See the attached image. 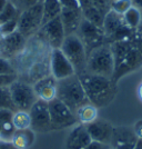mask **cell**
I'll use <instances>...</instances> for the list:
<instances>
[{
	"instance_id": "42",
	"label": "cell",
	"mask_w": 142,
	"mask_h": 149,
	"mask_svg": "<svg viewBox=\"0 0 142 149\" xmlns=\"http://www.w3.org/2000/svg\"><path fill=\"white\" fill-rule=\"evenodd\" d=\"M138 29H139V30H140L142 32V22H141V25L139 26V28H138Z\"/></svg>"
},
{
	"instance_id": "25",
	"label": "cell",
	"mask_w": 142,
	"mask_h": 149,
	"mask_svg": "<svg viewBox=\"0 0 142 149\" xmlns=\"http://www.w3.org/2000/svg\"><path fill=\"white\" fill-rule=\"evenodd\" d=\"M12 125L16 130H22L27 128H31V118L29 111L17 110L12 113Z\"/></svg>"
},
{
	"instance_id": "5",
	"label": "cell",
	"mask_w": 142,
	"mask_h": 149,
	"mask_svg": "<svg viewBox=\"0 0 142 149\" xmlns=\"http://www.w3.org/2000/svg\"><path fill=\"white\" fill-rule=\"evenodd\" d=\"M60 49L73 66L76 74H80L86 71L88 54L82 41L76 33L66 36Z\"/></svg>"
},
{
	"instance_id": "40",
	"label": "cell",
	"mask_w": 142,
	"mask_h": 149,
	"mask_svg": "<svg viewBox=\"0 0 142 149\" xmlns=\"http://www.w3.org/2000/svg\"><path fill=\"white\" fill-rule=\"evenodd\" d=\"M138 96H139L140 100L142 101V82L139 85V88H138Z\"/></svg>"
},
{
	"instance_id": "11",
	"label": "cell",
	"mask_w": 142,
	"mask_h": 149,
	"mask_svg": "<svg viewBox=\"0 0 142 149\" xmlns=\"http://www.w3.org/2000/svg\"><path fill=\"white\" fill-rule=\"evenodd\" d=\"M37 33L41 36V38L52 49L61 48L62 42L66 38V32L63 29L60 16L41 26Z\"/></svg>"
},
{
	"instance_id": "31",
	"label": "cell",
	"mask_w": 142,
	"mask_h": 149,
	"mask_svg": "<svg viewBox=\"0 0 142 149\" xmlns=\"http://www.w3.org/2000/svg\"><path fill=\"white\" fill-rule=\"evenodd\" d=\"M112 0H92V5L96 8H98L101 13H105L111 9Z\"/></svg>"
},
{
	"instance_id": "43",
	"label": "cell",
	"mask_w": 142,
	"mask_h": 149,
	"mask_svg": "<svg viewBox=\"0 0 142 149\" xmlns=\"http://www.w3.org/2000/svg\"><path fill=\"white\" fill-rule=\"evenodd\" d=\"M9 1H11V2H13V3H15V5H16V3H17V1H18V0H9Z\"/></svg>"
},
{
	"instance_id": "33",
	"label": "cell",
	"mask_w": 142,
	"mask_h": 149,
	"mask_svg": "<svg viewBox=\"0 0 142 149\" xmlns=\"http://www.w3.org/2000/svg\"><path fill=\"white\" fill-rule=\"evenodd\" d=\"M18 79V74H0V87H9Z\"/></svg>"
},
{
	"instance_id": "8",
	"label": "cell",
	"mask_w": 142,
	"mask_h": 149,
	"mask_svg": "<svg viewBox=\"0 0 142 149\" xmlns=\"http://www.w3.org/2000/svg\"><path fill=\"white\" fill-rule=\"evenodd\" d=\"M9 89H10L11 97H12L17 110L29 111L31 107L35 105L36 101L38 100L33 86L30 84H27L26 81L17 79L9 86Z\"/></svg>"
},
{
	"instance_id": "12",
	"label": "cell",
	"mask_w": 142,
	"mask_h": 149,
	"mask_svg": "<svg viewBox=\"0 0 142 149\" xmlns=\"http://www.w3.org/2000/svg\"><path fill=\"white\" fill-rule=\"evenodd\" d=\"M50 74H52L57 80H61L76 74L73 66L69 59L64 56L60 48L52 49L50 54Z\"/></svg>"
},
{
	"instance_id": "7",
	"label": "cell",
	"mask_w": 142,
	"mask_h": 149,
	"mask_svg": "<svg viewBox=\"0 0 142 149\" xmlns=\"http://www.w3.org/2000/svg\"><path fill=\"white\" fill-rule=\"evenodd\" d=\"M50 118L53 129H64L70 128L78 124V120L74 113L68 106L56 98L48 102Z\"/></svg>"
},
{
	"instance_id": "28",
	"label": "cell",
	"mask_w": 142,
	"mask_h": 149,
	"mask_svg": "<svg viewBox=\"0 0 142 149\" xmlns=\"http://www.w3.org/2000/svg\"><path fill=\"white\" fill-rule=\"evenodd\" d=\"M131 7H132L131 0H112L111 2V10L119 15H123L124 13H127Z\"/></svg>"
},
{
	"instance_id": "36",
	"label": "cell",
	"mask_w": 142,
	"mask_h": 149,
	"mask_svg": "<svg viewBox=\"0 0 142 149\" xmlns=\"http://www.w3.org/2000/svg\"><path fill=\"white\" fill-rule=\"evenodd\" d=\"M133 131L138 138H142V119L136 123L134 127H133Z\"/></svg>"
},
{
	"instance_id": "32",
	"label": "cell",
	"mask_w": 142,
	"mask_h": 149,
	"mask_svg": "<svg viewBox=\"0 0 142 149\" xmlns=\"http://www.w3.org/2000/svg\"><path fill=\"white\" fill-rule=\"evenodd\" d=\"M41 1L42 0H18L17 3H16V6L19 9V11L21 13L24 10H27V9L31 8V7L36 6L39 2H41Z\"/></svg>"
},
{
	"instance_id": "21",
	"label": "cell",
	"mask_w": 142,
	"mask_h": 149,
	"mask_svg": "<svg viewBox=\"0 0 142 149\" xmlns=\"http://www.w3.org/2000/svg\"><path fill=\"white\" fill-rule=\"evenodd\" d=\"M98 108L91 102H88L86 105L81 106L80 108L76 111V117L78 120V124L81 125H87L91 124L94 120L98 119Z\"/></svg>"
},
{
	"instance_id": "37",
	"label": "cell",
	"mask_w": 142,
	"mask_h": 149,
	"mask_svg": "<svg viewBox=\"0 0 142 149\" xmlns=\"http://www.w3.org/2000/svg\"><path fill=\"white\" fill-rule=\"evenodd\" d=\"M0 149H17L10 141L0 140Z\"/></svg>"
},
{
	"instance_id": "19",
	"label": "cell",
	"mask_w": 142,
	"mask_h": 149,
	"mask_svg": "<svg viewBox=\"0 0 142 149\" xmlns=\"http://www.w3.org/2000/svg\"><path fill=\"white\" fill-rule=\"evenodd\" d=\"M36 141V132L31 128L16 130L13 132L10 143L17 149H28Z\"/></svg>"
},
{
	"instance_id": "16",
	"label": "cell",
	"mask_w": 142,
	"mask_h": 149,
	"mask_svg": "<svg viewBox=\"0 0 142 149\" xmlns=\"http://www.w3.org/2000/svg\"><path fill=\"white\" fill-rule=\"evenodd\" d=\"M26 42H27V38L18 30L8 35V36H5L0 55L7 59L17 56L19 52L25 48Z\"/></svg>"
},
{
	"instance_id": "20",
	"label": "cell",
	"mask_w": 142,
	"mask_h": 149,
	"mask_svg": "<svg viewBox=\"0 0 142 149\" xmlns=\"http://www.w3.org/2000/svg\"><path fill=\"white\" fill-rule=\"evenodd\" d=\"M123 25H125V24L123 21L122 15H119V13H114L113 10L110 9L108 13H105L103 26H102V29L105 31L107 39L110 36H112L118 29H120Z\"/></svg>"
},
{
	"instance_id": "9",
	"label": "cell",
	"mask_w": 142,
	"mask_h": 149,
	"mask_svg": "<svg viewBox=\"0 0 142 149\" xmlns=\"http://www.w3.org/2000/svg\"><path fill=\"white\" fill-rule=\"evenodd\" d=\"M42 26V1L21 11L18 19V31L26 38L37 33Z\"/></svg>"
},
{
	"instance_id": "13",
	"label": "cell",
	"mask_w": 142,
	"mask_h": 149,
	"mask_svg": "<svg viewBox=\"0 0 142 149\" xmlns=\"http://www.w3.org/2000/svg\"><path fill=\"white\" fill-rule=\"evenodd\" d=\"M86 128L91 137L92 141L111 145L114 127L109 121L102 120V119H97L91 124L87 125Z\"/></svg>"
},
{
	"instance_id": "14",
	"label": "cell",
	"mask_w": 142,
	"mask_h": 149,
	"mask_svg": "<svg viewBox=\"0 0 142 149\" xmlns=\"http://www.w3.org/2000/svg\"><path fill=\"white\" fill-rule=\"evenodd\" d=\"M57 84L58 80L52 74L43 76L33 82V89L37 95L38 99L49 102L57 98Z\"/></svg>"
},
{
	"instance_id": "17",
	"label": "cell",
	"mask_w": 142,
	"mask_h": 149,
	"mask_svg": "<svg viewBox=\"0 0 142 149\" xmlns=\"http://www.w3.org/2000/svg\"><path fill=\"white\" fill-rule=\"evenodd\" d=\"M92 139L87 130L86 126L81 124H77L72 127L67 138V149H86Z\"/></svg>"
},
{
	"instance_id": "18",
	"label": "cell",
	"mask_w": 142,
	"mask_h": 149,
	"mask_svg": "<svg viewBox=\"0 0 142 149\" xmlns=\"http://www.w3.org/2000/svg\"><path fill=\"white\" fill-rule=\"evenodd\" d=\"M60 19L66 36H69V35H74L77 32L83 19V16L81 9H61Z\"/></svg>"
},
{
	"instance_id": "6",
	"label": "cell",
	"mask_w": 142,
	"mask_h": 149,
	"mask_svg": "<svg viewBox=\"0 0 142 149\" xmlns=\"http://www.w3.org/2000/svg\"><path fill=\"white\" fill-rule=\"evenodd\" d=\"M76 35L82 41V44L87 50V54H89L91 50L99 47L101 45L109 44L103 29L91 24L90 21H88L86 19H82Z\"/></svg>"
},
{
	"instance_id": "3",
	"label": "cell",
	"mask_w": 142,
	"mask_h": 149,
	"mask_svg": "<svg viewBox=\"0 0 142 149\" xmlns=\"http://www.w3.org/2000/svg\"><path fill=\"white\" fill-rule=\"evenodd\" d=\"M57 98L76 113L81 106L90 102L78 74L58 80L57 84Z\"/></svg>"
},
{
	"instance_id": "1",
	"label": "cell",
	"mask_w": 142,
	"mask_h": 149,
	"mask_svg": "<svg viewBox=\"0 0 142 149\" xmlns=\"http://www.w3.org/2000/svg\"><path fill=\"white\" fill-rule=\"evenodd\" d=\"M88 100L98 109L110 105L118 93V86L111 78L85 71L78 74Z\"/></svg>"
},
{
	"instance_id": "38",
	"label": "cell",
	"mask_w": 142,
	"mask_h": 149,
	"mask_svg": "<svg viewBox=\"0 0 142 149\" xmlns=\"http://www.w3.org/2000/svg\"><path fill=\"white\" fill-rule=\"evenodd\" d=\"M131 1H132V6L142 10V0H131Z\"/></svg>"
},
{
	"instance_id": "15",
	"label": "cell",
	"mask_w": 142,
	"mask_h": 149,
	"mask_svg": "<svg viewBox=\"0 0 142 149\" xmlns=\"http://www.w3.org/2000/svg\"><path fill=\"white\" fill-rule=\"evenodd\" d=\"M138 137L133 129L128 127H114L111 140L112 149H134Z\"/></svg>"
},
{
	"instance_id": "41",
	"label": "cell",
	"mask_w": 142,
	"mask_h": 149,
	"mask_svg": "<svg viewBox=\"0 0 142 149\" xmlns=\"http://www.w3.org/2000/svg\"><path fill=\"white\" fill-rule=\"evenodd\" d=\"M3 39H5V36L2 35V32L0 30V52H1V49H2V44H3Z\"/></svg>"
},
{
	"instance_id": "30",
	"label": "cell",
	"mask_w": 142,
	"mask_h": 149,
	"mask_svg": "<svg viewBox=\"0 0 142 149\" xmlns=\"http://www.w3.org/2000/svg\"><path fill=\"white\" fill-rule=\"evenodd\" d=\"M18 19L19 17L0 25V30H1L3 36H8V35H10V33L18 30Z\"/></svg>"
},
{
	"instance_id": "23",
	"label": "cell",
	"mask_w": 142,
	"mask_h": 149,
	"mask_svg": "<svg viewBox=\"0 0 142 149\" xmlns=\"http://www.w3.org/2000/svg\"><path fill=\"white\" fill-rule=\"evenodd\" d=\"M82 11V16L83 19H86L88 21H90L93 25L98 26L100 28H102L103 26V20H105V13H101L98 8L91 5V6L87 7L85 9L81 10Z\"/></svg>"
},
{
	"instance_id": "44",
	"label": "cell",
	"mask_w": 142,
	"mask_h": 149,
	"mask_svg": "<svg viewBox=\"0 0 142 149\" xmlns=\"http://www.w3.org/2000/svg\"><path fill=\"white\" fill-rule=\"evenodd\" d=\"M141 13H142V11H141Z\"/></svg>"
},
{
	"instance_id": "26",
	"label": "cell",
	"mask_w": 142,
	"mask_h": 149,
	"mask_svg": "<svg viewBox=\"0 0 142 149\" xmlns=\"http://www.w3.org/2000/svg\"><path fill=\"white\" fill-rule=\"evenodd\" d=\"M0 109L12 112L17 111L9 87H0Z\"/></svg>"
},
{
	"instance_id": "4",
	"label": "cell",
	"mask_w": 142,
	"mask_h": 149,
	"mask_svg": "<svg viewBox=\"0 0 142 149\" xmlns=\"http://www.w3.org/2000/svg\"><path fill=\"white\" fill-rule=\"evenodd\" d=\"M86 71L111 78L114 71V58L110 44H103L88 54Z\"/></svg>"
},
{
	"instance_id": "34",
	"label": "cell",
	"mask_w": 142,
	"mask_h": 149,
	"mask_svg": "<svg viewBox=\"0 0 142 149\" xmlns=\"http://www.w3.org/2000/svg\"><path fill=\"white\" fill-rule=\"evenodd\" d=\"M61 9H81L79 0H59Z\"/></svg>"
},
{
	"instance_id": "29",
	"label": "cell",
	"mask_w": 142,
	"mask_h": 149,
	"mask_svg": "<svg viewBox=\"0 0 142 149\" xmlns=\"http://www.w3.org/2000/svg\"><path fill=\"white\" fill-rule=\"evenodd\" d=\"M0 74H17L12 63L5 57L0 55Z\"/></svg>"
},
{
	"instance_id": "2",
	"label": "cell",
	"mask_w": 142,
	"mask_h": 149,
	"mask_svg": "<svg viewBox=\"0 0 142 149\" xmlns=\"http://www.w3.org/2000/svg\"><path fill=\"white\" fill-rule=\"evenodd\" d=\"M114 58V71L112 81H118L142 67V54L128 40L114 41L110 44Z\"/></svg>"
},
{
	"instance_id": "27",
	"label": "cell",
	"mask_w": 142,
	"mask_h": 149,
	"mask_svg": "<svg viewBox=\"0 0 142 149\" xmlns=\"http://www.w3.org/2000/svg\"><path fill=\"white\" fill-rule=\"evenodd\" d=\"M19 15H20V11H19V9L17 8V6L13 2L8 0L6 7L3 8V10L0 13V25L5 24L7 21H10L12 19L18 18Z\"/></svg>"
},
{
	"instance_id": "35",
	"label": "cell",
	"mask_w": 142,
	"mask_h": 149,
	"mask_svg": "<svg viewBox=\"0 0 142 149\" xmlns=\"http://www.w3.org/2000/svg\"><path fill=\"white\" fill-rule=\"evenodd\" d=\"M86 149H112L111 145H107V143H97V141H92Z\"/></svg>"
},
{
	"instance_id": "39",
	"label": "cell",
	"mask_w": 142,
	"mask_h": 149,
	"mask_svg": "<svg viewBox=\"0 0 142 149\" xmlns=\"http://www.w3.org/2000/svg\"><path fill=\"white\" fill-rule=\"evenodd\" d=\"M7 2H8V0H0V13L3 10V8L6 7Z\"/></svg>"
},
{
	"instance_id": "24",
	"label": "cell",
	"mask_w": 142,
	"mask_h": 149,
	"mask_svg": "<svg viewBox=\"0 0 142 149\" xmlns=\"http://www.w3.org/2000/svg\"><path fill=\"white\" fill-rule=\"evenodd\" d=\"M122 17H123L124 24L128 26L129 28H131L132 30L138 29L139 26L141 25V22H142L141 10L133 6L131 7L127 13H124L123 15H122Z\"/></svg>"
},
{
	"instance_id": "10",
	"label": "cell",
	"mask_w": 142,
	"mask_h": 149,
	"mask_svg": "<svg viewBox=\"0 0 142 149\" xmlns=\"http://www.w3.org/2000/svg\"><path fill=\"white\" fill-rule=\"evenodd\" d=\"M29 115L31 118V129L35 132H48L53 130L47 101L38 99L29 110Z\"/></svg>"
},
{
	"instance_id": "22",
	"label": "cell",
	"mask_w": 142,
	"mask_h": 149,
	"mask_svg": "<svg viewBox=\"0 0 142 149\" xmlns=\"http://www.w3.org/2000/svg\"><path fill=\"white\" fill-rule=\"evenodd\" d=\"M61 5L59 0H42V25L59 17Z\"/></svg>"
}]
</instances>
